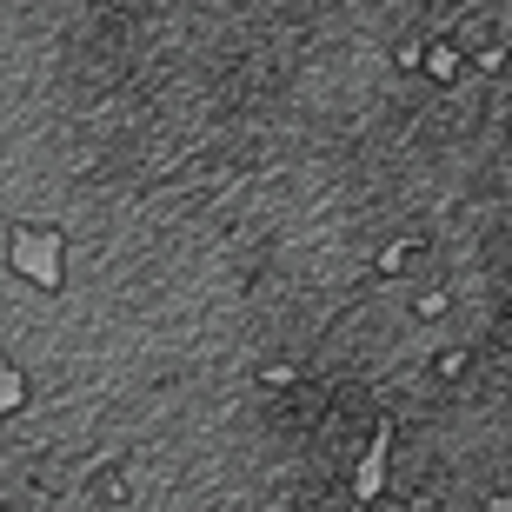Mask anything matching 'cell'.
Masks as SVG:
<instances>
[{
	"label": "cell",
	"mask_w": 512,
	"mask_h": 512,
	"mask_svg": "<svg viewBox=\"0 0 512 512\" xmlns=\"http://www.w3.org/2000/svg\"><path fill=\"white\" fill-rule=\"evenodd\" d=\"M386 453H393V419H380V426H373V446H366L360 473H353V493H360L366 506L386 493Z\"/></svg>",
	"instance_id": "6da1fadb"
}]
</instances>
